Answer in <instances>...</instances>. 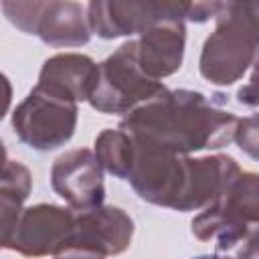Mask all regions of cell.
<instances>
[{
  "mask_svg": "<svg viewBox=\"0 0 259 259\" xmlns=\"http://www.w3.org/2000/svg\"><path fill=\"white\" fill-rule=\"evenodd\" d=\"M239 117L194 89H164L121 117L119 130L134 140L176 154L221 150L235 142Z\"/></svg>",
  "mask_w": 259,
  "mask_h": 259,
  "instance_id": "1",
  "label": "cell"
},
{
  "mask_svg": "<svg viewBox=\"0 0 259 259\" xmlns=\"http://www.w3.org/2000/svg\"><path fill=\"white\" fill-rule=\"evenodd\" d=\"M239 172L241 166L227 154L194 158L134 140V162L125 182L150 204L190 212L212 204Z\"/></svg>",
  "mask_w": 259,
  "mask_h": 259,
  "instance_id": "2",
  "label": "cell"
},
{
  "mask_svg": "<svg viewBox=\"0 0 259 259\" xmlns=\"http://www.w3.org/2000/svg\"><path fill=\"white\" fill-rule=\"evenodd\" d=\"M214 22L202 42L198 71L210 85L229 87L259 59V0L223 2Z\"/></svg>",
  "mask_w": 259,
  "mask_h": 259,
  "instance_id": "3",
  "label": "cell"
},
{
  "mask_svg": "<svg viewBox=\"0 0 259 259\" xmlns=\"http://www.w3.org/2000/svg\"><path fill=\"white\" fill-rule=\"evenodd\" d=\"M255 229H259V174L243 170L190 223V233L198 241L214 243L221 255L237 249Z\"/></svg>",
  "mask_w": 259,
  "mask_h": 259,
  "instance_id": "4",
  "label": "cell"
},
{
  "mask_svg": "<svg viewBox=\"0 0 259 259\" xmlns=\"http://www.w3.org/2000/svg\"><path fill=\"white\" fill-rule=\"evenodd\" d=\"M166 89L162 81L150 79L138 63V40L127 38L99 63L95 89L89 105L105 115H127Z\"/></svg>",
  "mask_w": 259,
  "mask_h": 259,
  "instance_id": "5",
  "label": "cell"
},
{
  "mask_svg": "<svg viewBox=\"0 0 259 259\" xmlns=\"http://www.w3.org/2000/svg\"><path fill=\"white\" fill-rule=\"evenodd\" d=\"M6 20L55 49L83 47L91 40L87 6L73 0H2Z\"/></svg>",
  "mask_w": 259,
  "mask_h": 259,
  "instance_id": "6",
  "label": "cell"
},
{
  "mask_svg": "<svg viewBox=\"0 0 259 259\" xmlns=\"http://www.w3.org/2000/svg\"><path fill=\"white\" fill-rule=\"evenodd\" d=\"M77 119L79 107L75 101L34 85L14 107L10 123L24 146L36 152H51L73 138Z\"/></svg>",
  "mask_w": 259,
  "mask_h": 259,
  "instance_id": "7",
  "label": "cell"
},
{
  "mask_svg": "<svg viewBox=\"0 0 259 259\" xmlns=\"http://www.w3.org/2000/svg\"><path fill=\"white\" fill-rule=\"evenodd\" d=\"M188 6L190 2L172 0H91L87 4V16L91 32L111 40L140 36L148 28L170 20L186 22Z\"/></svg>",
  "mask_w": 259,
  "mask_h": 259,
  "instance_id": "8",
  "label": "cell"
},
{
  "mask_svg": "<svg viewBox=\"0 0 259 259\" xmlns=\"http://www.w3.org/2000/svg\"><path fill=\"white\" fill-rule=\"evenodd\" d=\"M77 212L69 206L38 202L20 214L14 231L2 241L4 249L16 251L22 257H57L73 239Z\"/></svg>",
  "mask_w": 259,
  "mask_h": 259,
  "instance_id": "9",
  "label": "cell"
},
{
  "mask_svg": "<svg viewBox=\"0 0 259 259\" xmlns=\"http://www.w3.org/2000/svg\"><path fill=\"white\" fill-rule=\"evenodd\" d=\"M103 172L93 150H67L51 166V186L71 210H91L105 200Z\"/></svg>",
  "mask_w": 259,
  "mask_h": 259,
  "instance_id": "10",
  "label": "cell"
},
{
  "mask_svg": "<svg viewBox=\"0 0 259 259\" xmlns=\"http://www.w3.org/2000/svg\"><path fill=\"white\" fill-rule=\"evenodd\" d=\"M134 231V219L123 208L101 204L97 208L77 212L73 239L67 249H77L103 259L113 257L132 245Z\"/></svg>",
  "mask_w": 259,
  "mask_h": 259,
  "instance_id": "11",
  "label": "cell"
},
{
  "mask_svg": "<svg viewBox=\"0 0 259 259\" xmlns=\"http://www.w3.org/2000/svg\"><path fill=\"white\" fill-rule=\"evenodd\" d=\"M136 40H138V63L150 79L162 81L174 75L182 67L184 47H186L184 20H170L156 24L146 32H142Z\"/></svg>",
  "mask_w": 259,
  "mask_h": 259,
  "instance_id": "12",
  "label": "cell"
},
{
  "mask_svg": "<svg viewBox=\"0 0 259 259\" xmlns=\"http://www.w3.org/2000/svg\"><path fill=\"white\" fill-rule=\"evenodd\" d=\"M99 75V63L83 53H57L49 57L38 73V87H45L75 103L89 101Z\"/></svg>",
  "mask_w": 259,
  "mask_h": 259,
  "instance_id": "13",
  "label": "cell"
},
{
  "mask_svg": "<svg viewBox=\"0 0 259 259\" xmlns=\"http://www.w3.org/2000/svg\"><path fill=\"white\" fill-rule=\"evenodd\" d=\"M32 190L30 170L10 158H4L2 178H0V219H2V241L14 231L20 214L24 212V202Z\"/></svg>",
  "mask_w": 259,
  "mask_h": 259,
  "instance_id": "14",
  "label": "cell"
},
{
  "mask_svg": "<svg viewBox=\"0 0 259 259\" xmlns=\"http://www.w3.org/2000/svg\"><path fill=\"white\" fill-rule=\"evenodd\" d=\"M93 152L105 172L119 180H127L134 162V140L119 127H105L97 134Z\"/></svg>",
  "mask_w": 259,
  "mask_h": 259,
  "instance_id": "15",
  "label": "cell"
},
{
  "mask_svg": "<svg viewBox=\"0 0 259 259\" xmlns=\"http://www.w3.org/2000/svg\"><path fill=\"white\" fill-rule=\"evenodd\" d=\"M237 101L241 105H247V107H259V59L251 69L249 81L243 87H239Z\"/></svg>",
  "mask_w": 259,
  "mask_h": 259,
  "instance_id": "16",
  "label": "cell"
},
{
  "mask_svg": "<svg viewBox=\"0 0 259 259\" xmlns=\"http://www.w3.org/2000/svg\"><path fill=\"white\" fill-rule=\"evenodd\" d=\"M221 6H223V2H190L188 12H186V20L200 24V22H206L210 18H217Z\"/></svg>",
  "mask_w": 259,
  "mask_h": 259,
  "instance_id": "17",
  "label": "cell"
},
{
  "mask_svg": "<svg viewBox=\"0 0 259 259\" xmlns=\"http://www.w3.org/2000/svg\"><path fill=\"white\" fill-rule=\"evenodd\" d=\"M235 259H259V229L251 231L235 249Z\"/></svg>",
  "mask_w": 259,
  "mask_h": 259,
  "instance_id": "18",
  "label": "cell"
},
{
  "mask_svg": "<svg viewBox=\"0 0 259 259\" xmlns=\"http://www.w3.org/2000/svg\"><path fill=\"white\" fill-rule=\"evenodd\" d=\"M53 259H103V257H97V255H91V253H83V251H77V249H67V251L59 253Z\"/></svg>",
  "mask_w": 259,
  "mask_h": 259,
  "instance_id": "19",
  "label": "cell"
},
{
  "mask_svg": "<svg viewBox=\"0 0 259 259\" xmlns=\"http://www.w3.org/2000/svg\"><path fill=\"white\" fill-rule=\"evenodd\" d=\"M192 259H235V257H229V255H221V253H212V255H196Z\"/></svg>",
  "mask_w": 259,
  "mask_h": 259,
  "instance_id": "20",
  "label": "cell"
}]
</instances>
